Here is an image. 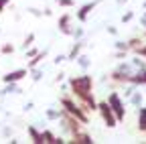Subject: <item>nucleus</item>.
<instances>
[{"instance_id": "1", "label": "nucleus", "mask_w": 146, "mask_h": 144, "mask_svg": "<svg viewBox=\"0 0 146 144\" xmlns=\"http://www.w3.org/2000/svg\"><path fill=\"white\" fill-rule=\"evenodd\" d=\"M23 75H25V71H14V73H10V75L4 77V81H16V79H21Z\"/></svg>"}, {"instance_id": "2", "label": "nucleus", "mask_w": 146, "mask_h": 144, "mask_svg": "<svg viewBox=\"0 0 146 144\" xmlns=\"http://www.w3.org/2000/svg\"><path fill=\"white\" fill-rule=\"evenodd\" d=\"M2 53H12V45H4L2 47Z\"/></svg>"}]
</instances>
